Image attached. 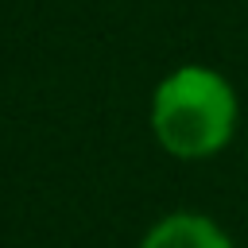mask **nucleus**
I'll use <instances>...</instances> for the list:
<instances>
[{
    "mask_svg": "<svg viewBox=\"0 0 248 248\" xmlns=\"http://www.w3.org/2000/svg\"><path fill=\"white\" fill-rule=\"evenodd\" d=\"M236 89L232 81L202 62L170 70L151 93V132L174 159H209L229 147L236 132Z\"/></svg>",
    "mask_w": 248,
    "mask_h": 248,
    "instance_id": "f257e3e1",
    "label": "nucleus"
},
{
    "mask_svg": "<svg viewBox=\"0 0 248 248\" xmlns=\"http://www.w3.org/2000/svg\"><path fill=\"white\" fill-rule=\"evenodd\" d=\"M140 248H232V240H229V232L213 221V217H205V213H167V217H159L147 232H143V240H140Z\"/></svg>",
    "mask_w": 248,
    "mask_h": 248,
    "instance_id": "f03ea898",
    "label": "nucleus"
}]
</instances>
